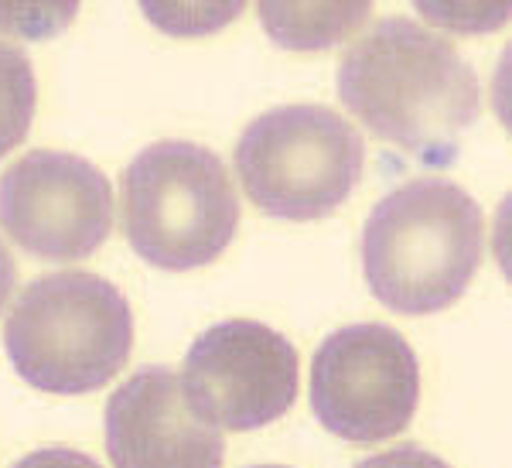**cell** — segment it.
<instances>
[{"instance_id": "6da1fadb", "label": "cell", "mask_w": 512, "mask_h": 468, "mask_svg": "<svg viewBox=\"0 0 512 468\" xmlns=\"http://www.w3.org/2000/svg\"><path fill=\"white\" fill-rule=\"evenodd\" d=\"M338 100L376 137L431 168L458 158V137L482 110L472 65L410 18H383L355 38L338 62Z\"/></svg>"}, {"instance_id": "7a4b0ae2", "label": "cell", "mask_w": 512, "mask_h": 468, "mask_svg": "<svg viewBox=\"0 0 512 468\" xmlns=\"http://www.w3.org/2000/svg\"><path fill=\"white\" fill-rule=\"evenodd\" d=\"M485 219L448 178H414L383 195L362 226V274L383 308L434 315L451 308L482 264Z\"/></svg>"}, {"instance_id": "3957f363", "label": "cell", "mask_w": 512, "mask_h": 468, "mask_svg": "<svg viewBox=\"0 0 512 468\" xmlns=\"http://www.w3.org/2000/svg\"><path fill=\"white\" fill-rule=\"evenodd\" d=\"M134 346V315L117 284L89 270L41 274L4 322V349L28 387L45 393L103 390Z\"/></svg>"}, {"instance_id": "277c9868", "label": "cell", "mask_w": 512, "mask_h": 468, "mask_svg": "<svg viewBox=\"0 0 512 468\" xmlns=\"http://www.w3.org/2000/svg\"><path fill=\"white\" fill-rule=\"evenodd\" d=\"M120 199L127 243L161 270L212 264L239 226V199L226 164L192 141L144 147L123 171Z\"/></svg>"}, {"instance_id": "5b68a950", "label": "cell", "mask_w": 512, "mask_h": 468, "mask_svg": "<svg viewBox=\"0 0 512 468\" xmlns=\"http://www.w3.org/2000/svg\"><path fill=\"white\" fill-rule=\"evenodd\" d=\"M236 175L256 209L274 219H325L359 185L366 144L342 113L318 103L267 110L239 134Z\"/></svg>"}, {"instance_id": "8992f818", "label": "cell", "mask_w": 512, "mask_h": 468, "mask_svg": "<svg viewBox=\"0 0 512 468\" xmlns=\"http://www.w3.org/2000/svg\"><path fill=\"white\" fill-rule=\"evenodd\" d=\"M420 366L396 328L362 322L328 335L311 359V410L335 438L379 445L417 414Z\"/></svg>"}, {"instance_id": "52a82bcc", "label": "cell", "mask_w": 512, "mask_h": 468, "mask_svg": "<svg viewBox=\"0 0 512 468\" xmlns=\"http://www.w3.org/2000/svg\"><path fill=\"white\" fill-rule=\"evenodd\" d=\"M301 387L297 349L263 322L229 318L192 342L181 393L212 428L256 431L291 410Z\"/></svg>"}, {"instance_id": "ba28073f", "label": "cell", "mask_w": 512, "mask_h": 468, "mask_svg": "<svg viewBox=\"0 0 512 468\" xmlns=\"http://www.w3.org/2000/svg\"><path fill=\"white\" fill-rule=\"evenodd\" d=\"M0 226L38 260H86L113 229V185L79 154L28 151L0 175Z\"/></svg>"}, {"instance_id": "9c48e42d", "label": "cell", "mask_w": 512, "mask_h": 468, "mask_svg": "<svg viewBox=\"0 0 512 468\" xmlns=\"http://www.w3.org/2000/svg\"><path fill=\"white\" fill-rule=\"evenodd\" d=\"M106 451L113 468H222V434L192 414L181 376L144 366L106 404Z\"/></svg>"}, {"instance_id": "30bf717a", "label": "cell", "mask_w": 512, "mask_h": 468, "mask_svg": "<svg viewBox=\"0 0 512 468\" xmlns=\"http://www.w3.org/2000/svg\"><path fill=\"white\" fill-rule=\"evenodd\" d=\"M373 4H260L270 41L291 52H318L345 41L366 24Z\"/></svg>"}, {"instance_id": "8fae6325", "label": "cell", "mask_w": 512, "mask_h": 468, "mask_svg": "<svg viewBox=\"0 0 512 468\" xmlns=\"http://www.w3.org/2000/svg\"><path fill=\"white\" fill-rule=\"evenodd\" d=\"M38 86L31 59L11 41H0V158L24 144L35 120Z\"/></svg>"}, {"instance_id": "7c38bea8", "label": "cell", "mask_w": 512, "mask_h": 468, "mask_svg": "<svg viewBox=\"0 0 512 468\" xmlns=\"http://www.w3.org/2000/svg\"><path fill=\"white\" fill-rule=\"evenodd\" d=\"M140 7L158 28L171 31L178 38L209 35V31L239 18V11H243V4H151V0Z\"/></svg>"}, {"instance_id": "4fadbf2b", "label": "cell", "mask_w": 512, "mask_h": 468, "mask_svg": "<svg viewBox=\"0 0 512 468\" xmlns=\"http://www.w3.org/2000/svg\"><path fill=\"white\" fill-rule=\"evenodd\" d=\"M417 11L454 35H485L512 21V4H417Z\"/></svg>"}, {"instance_id": "5bb4252c", "label": "cell", "mask_w": 512, "mask_h": 468, "mask_svg": "<svg viewBox=\"0 0 512 468\" xmlns=\"http://www.w3.org/2000/svg\"><path fill=\"white\" fill-rule=\"evenodd\" d=\"M79 4H0V31L18 38H52L76 21Z\"/></svg>"}, {"instance_id": "9a60e30c", "label": "cell", "mask_w": 512, "mask_h": 468, "mask_svg": "<svg viewBox=\"0 0 512 468\" xmlns=\"http://www.w3.org/2000/svg\"><path fill=\"white\" fill-rule=\"evenodd\" d=\"M355 468H451L444 458H437L434 451L417 448V445H396L383 455H373Z\"/></svg>"}, {"instance_id": "2e32d148", "label": "cell", "mask_w": 512, "mask_h": 468, "mask_svg": "<svg viewBox=\"0 0 512 468\" xmlns=\"http://www.w3.org/2000/svg\"><path fill=\"white\" fill-rule=\"evenodd\" d=\"M492 110L512 137V41L502 48L499 62H495V72H492Z\"/></svg>"}, {"instance_id": "e0dca14e", "label": "cell", "mask_w": 512, "mask_h": 468, "mask_svg": "<svg viewBox=\"0 0 512 468\" xmlns=\"http://www.w3.org/2000/svg\"><path fill=\"white\" fill-rule=\"evenodd\" d=\"M11 468H103V465L76 448H38L31 455L18 458Z\"/></svg>"}, {"instance_id": "ac0fdd59", "label": "cell", "mask_w": 512, "mask_h": 468, "mask_svg": "<svg viewBox=\"0 0 512 468\" xmlns=\"http://www.w3.org/2000/svg\"><path fill=\"white\" fill-rule=\"evenodd\" d=\"M492 253H495V264H499L502 277L512 284V192L499 202V209H495Z\"/></svg>"}, {"instance_id": "d6986e66", "label": "cell", "mask_w": 512, "mask_h": 468, "mask_svg": "<svg viewBox=\"0 0 512 468\" xmlns=\"http://www.w3.org/2000/svg\"><path fill=\"white\" fill-rule=\"evenodd\" d=\"M14 281H18V264H14L11 250L0 243V311L7 308V298L14 291Z\"/></svg>"}, {"instance_id": "ffe728a7", "label": "cell", "mask_w": 512, "mask_h": 468, "mask_svg": "<svg viewBox=\"0 0 512 468\" xmlns=\"http://www.w3.org/2000/svg\"><path fill=\"white\" fill-rule=\"evenodd\" d=\"M256 468H287V465H256Z\"/></svg>"}]
</instances>
